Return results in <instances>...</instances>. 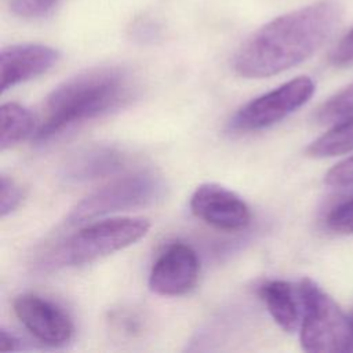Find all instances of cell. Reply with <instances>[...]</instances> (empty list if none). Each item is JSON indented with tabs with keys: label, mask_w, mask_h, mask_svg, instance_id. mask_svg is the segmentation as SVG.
Masks as SVG:
<instances>
[{
	"label": "cell",
	"mask_w": 353,
	"mask_h": 353,
	"mask_svg": "<svg viewBox=\"0 0 353 353\" xmlns=\"http://www.w3.org/2000/svg\"><path fill=\"white\" fill-rule=\"evenodd\" d=\"M342 18L336 1L323 0L280 15L255 30L237 50L233 68L245 79L288 70L310 58Z\"/></svg>",
	"instance_id": "cell-1"
},
{
	"label": "cell",
	"mask_w": 353,
	"mask_h": 353,
	"mask_svg": "<svg viewBox=\"0 0 353 353\" xmlns=\"http://www.w3.org/2000/svg\"><path fill=\"white\" fill-rule=\"evenodd\" d=\"M132 91L128 73L114 66L90 69L68 79L47 97L34 141H50L79 123L120 108Z\"/></svg>",
	"instance_id": "cell-2"
},
{
	"label": "cell",
	"mask_w": 353,
	"mask_h": 353,
	"mask_svg": "<svg viewBox=\"0 0 353 353\" xmlns=\"http://www.w3.org/2000/svg\"><path fill=\"white\" fill-rule=\"evenodd\" d=\"M302 301L299 339L306 352H352V320L313 280L298 284Z\"/></svg>",
	"instance_id": "cell-3"
},
{
	"label": "cell",
	"mask_w": 353,
	"mask_h": 353,
	"mask_svg": "<svg viewBox=\"0 0 353 353\" xmlns=\"http://www.w3.org/2000/svg\"><path fill=\"white\" fill-rule=\"evenodd\" d=\"M149 228V221L142 216H117L92 222L69 236L57 248L55 262L68 266L92 263L137 243Z\"/></svg>",
	"instance_id": "cell-4"
},
{
	"label": "cell",
	"mask_w": 353,
	"mask_h": 353,
	"mask_svg": "<svg viewBox=\"0 0 353 353\" xmlns=\"http://www.w3.org/2000/svg\"><path fill=\"white\" fill-rule=\"evenodd\" d=\"M165 183L152 171H137L94 190L80 200L69 212L66 222L80 225L117 211L148 207L163 200Z\"/></svg>",
	"instance_id": "cell-5"
},
{
	"label": "cell",
	"mask_w": 353,
	"mask_h": 353,
	"mask_svg": "<svg viewBox=\"0 0 353 353\" xmlns=\"http://www.w3.org/2000/svg\"><path fill=\"white\" fill-rule=\"evenodd\" d=\"M314 90L316 85L310 77H295L247 102L233 114L229 127L239 132L268 128L303 106L312 98Z\"/></svg>",
	"instance_id": "cell-6"
},
{
	"label": "cell",
	"mask_w": 353,
	"mask_h": 353,
	"mask_svg": "<svg viewBox=\"0 0 353 353\" xmlns=\"http://www.w3.org/2000/svg\"><path fill=\"white\" fill-rule=\"evenodd\" d=\"M12 309L19 323L39 342L57 347L72 341L74 332L72 319L54 301L26 292L14 299Z\"/></svg>",
	"instance_id": "cell-7"
},
{
	"label": "cell",
	"mask_w": 353,
	"mask_h": 353,
	"mask_svg": "<svg viewBox=\"0 0 353 353\" xmlns=\"http://www.w3.org/2000/svg\"><path fill=\"white\" fill-rule=\"evenodd\" d=\"M190 210L194 216L219 230H243L251 222L247 203L230 189L212 182L197 186L190 197Z\"/></svg>",
	"instance_id": "cell-8"
},
{
	"label": "cell",
	"mask_w": 353,
	"mask_h": 353,
	"mask_svg": "<svg viewBox=\"0 0 353 353\" xmlns=\"http://www.w3.org/2000/svg\"><path fill=\"white\" fill-rule=\"evenodd\" d=\"M200 263L196 251L183 243L168 245L152 266L149 287L163 296L189 292L197 283Z\"/></svg>",
	"instance_id": "cell-9"
},
{
	"label": "cell",
	"mask_w": 353,
	"mask_h": 353,
	"mask_svg": "<svg viewBox=\"0 0 353 353\" xmlns=\"http://www.w3.org/2000/svg\"><path fill=\"white\" fill-rule=\"evenodd\" d=\"M59 51L44 44H14L1 50V92L34 79L59 61Z\"/></svg>",
	"instance_id": "cell-10"
},
{
	"label": "cell",
	"mask_w": 353,
	"mask_h": 353,
	"mask_svg": "<svg viewBox=\"0 0 353 353\" xmlns=\"http://www.w3.org/2000/svg\"><path fill=\"white\" fill-rule=\"evenodd\" d=\"M127 156L113 146H92L70 157L63 167V176L69 181L81 182L109 176L120 171Z\"/></svg>",
	"instance_id": "cell-11"
},
{
	"label": "cell",
	"mask_w": 353,
	"mask_h": 353,
	"mask_svg": "<svg viewBox=\"0 0 353 353\" xmlns=\"http://www.w3.org/2000/svg\"><path fill=\"white\" fill-rule=\"evenodd\" d=\"M259 295L280 328L294 332L301 325L302 301L298 285L285 280H269L261 285Z\"/></svg>",
	"instance_id": "cell-12"
},
{
	"label": "cell",
	"mask_w": 353,
	"mask_h": 353,
	"mask_svg": "<svg viewBox=\"0 0 353 353\" xmlns=\"http://www.w3.org/2000/svg\"><path fill=\"white\" fill-rule=\"evenodd\" d=\"M0 120H1V137L0 148L6 150L19 143L21 141L30 137L34 131L36 121L29 109L17 103L6 102L0 108Z\"/></svg>",
	"instance_id": "cell-13"
},
{
	"label": "cell",
	"mask_w": 353,
	"mask_h": 353,
	"mask_svg": "<svg viewBox=\"0 0 353 353\" xmlns=\"http://www.w3.org/2000/svg\"><path fill=\"white\" fill-rule=\"evenodd\" d=\"M353 150V116L335 123L331 130L314 139L306 149L307 156L323 159Z\"/></svg>",
	"instance_id": "cell-14"
},
{
	"label": "cell",
	"mask_w": 353,
	"mask_h": 353,
	"mask_svg": "<svg viewBox=\"0 0 353 353\" xmlns=\"http://www.w3.org/2000/svg\"><path fill=\"white\" fill-rule=\"evenodd\" d=\"M353 116V83L324 102L316 114L319 123L335 124Z\"/></svg>",
	"instance_id": "cell-15"
},
{
	"label": "cell",
	"mask_w": 353,
	"mask_h": 353,
	"mask_svg": "<svg viewBox=\"0 0 353 353\" xmlns=\"http://www.w3.org/2000/svg\"><path fill=\"white\" fill-rule=\"evenodd\" d=\"M325 223L334 232L353 234V197L332 207L325 216Z\"/></svg>",
	"instance_id": "cell-16"
},
{
	"label": "cell",
	"mask_w": 353,
	"mask_h": 353,
	"mask_svg": "<svg viewBox=\"0 0 353 353\" xmlns=\"http://www.w3.org/2000/svg\"><path fill=\"white\" fill-rule=\"evenodd\" d=\"M25 197L23 189L19 183H17L11 176L1 175L0 176V214L1 216H7L14 212L22 203Z\"/></svg>",
	"instance_id": "cell-17"
},
{
	"label": "cell",
	"mask_w": 353,
	"mask_h": 353,
	"mask_svg": "<svg viewBox=\"0 0 353 353\" xmlns=\"http://www.w3.org/2000/svg\"><path fill=\"white\" fill-rule=\"evenodd\" d=\"M59 0H10L11 11L26 19L41 18L47 15Z\"/></svg>",
	"instance_id": "cell-18"
},
{
	"label": "cell",
	"mask_w": 353,
	"mask_h": 353,
	"mask_svg": "<svg viewBox=\"0 0 353 353\" xmlns=\"http://www.w3.org/2000/svg\"><path fill=\"white\" fill-rule=\"evenodd\" d=\"M324 182L330 186H349L353 185V156L339 161L328 170Z\"/></svg>",
	"instance_id": "cell-19"
},
{
	"label": "cell",
	"mask_w": 353,
	"mask_h": 353,
	"mask_svg": "<svg viewBox=\"0 0 353 353\" xmlns=\"http://www.w3.org/2000/svg\"><path fill=\"white\" fill-rule=\"evenodd\" d=\"M330 59L332 65L339 68L353 66V28L338 41Z\"/></svg>",
	"instance_id": "cell-20"
},
{
	"label": "cell",
	"mask_w": 353,
	"mask_h": 353,
	"mask_svg": "<svg viewBox=\"0 0 353 353\" xmlns=\"http://www.w3.org/2000/svg\"><path fill=\"white\" fill-rule=\"evenodd\" d=\"M112 320L114 321L116 327L119 330H123L124 332L132 335L135 332H138L141 330V321L139 319L132 313H121V312H117Z\"/></svg>",
	"instance_id": "cell-21"
},
{
	"label": "cell",
	"mask_w": 353,
	"mask_h": 353,
	"mask_svg": "<svg viewBox=\"0 0 353 353\" xmlns=\"http://www.w3.org/2000/svg\"><path fill=\"white\" fill-rule=\"evenodd\" d=\"M21 349V342L19 339L8 332L7 330L1 328V332H0V350L1 352H12V350H19Z\"/></svg>",
	"instance_id": "cell-22"
},
{
	"label": "cell",
	"mask_w": 353,
	"mask_h": 353,
	"mask_svg": "<svg viewBox=\"0 0 353 353\" xmlns=\"http://www.w3.org/2000/svg\"><path fill=\"white\" fill-rule=\"evenodd\" d=\"M350 320H352V327H353V316H352V319H350Z\"/></svg>",
	"instance_id": "cell-23"
}]
</instances>
